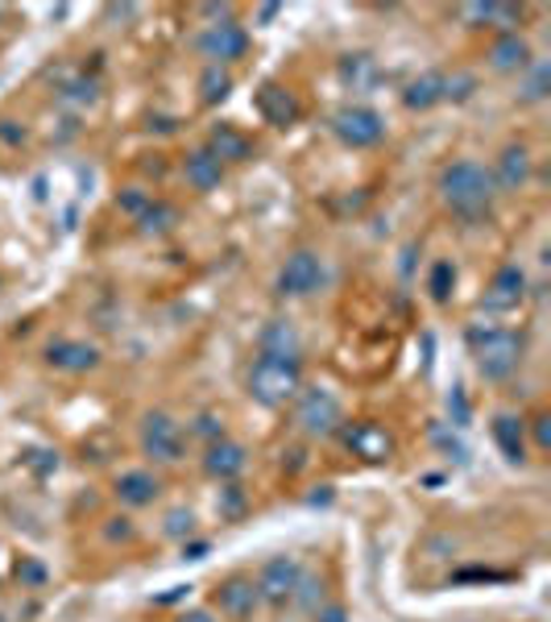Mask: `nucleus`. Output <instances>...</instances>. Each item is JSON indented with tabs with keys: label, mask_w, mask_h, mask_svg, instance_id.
Masks as SVG:
<instances>
[{
	"label": "nucleus",
	"mask_w": 551,
	"mask_h": 622,
	"mask_svg": "<svg viewBox=\"0 0 551 622\" xmlns=\"http://www.w3.org/2000/svg\"><path fill=\"white\" fill-rule=\"evenodd\" d=\"M440 199L452 216L461 220H485L494 212V199H498V187H494V175L473 159H456L444 166L440 175Z\"/></svg>",
	"instance_id": "f257e3e1"
},
{
	"label": "nucleus",
	"mask_w": 551,
	"mask_h": 622,
	"mask_svg": "<svg viewBox=\"0 0 551 622\" xmlns=\"http://www.w3.org/2000/svg\"><path fill=\"white\" fill-rule=\"evenodd\" d=\"M469 353H473V365L485 382H506L522 365L527 340H522V332L502 328V324H473L469 328Z\"/></svg>",
	"instance_id": "f03ea898"
},
{
	"label": "nucleus",
	"mask_w": 551,
	"mask_h": 622,
	"mask_svg": "<svg viewBox=\"0 0 551 622\" xmlns=\"http://www.w3.org/2000/svg\"><path fill=\"white\" fill-rule=\"evenodd\" d=\"M245 386L257 407L278 411L295 403L302 391V357H278V353H257L253 357Z\"/></svg>",
	"instance_id": "7ed1b4c3"
},
{
	"label": "nucleus",
	"mask_w": 551,
	"mask_h": 622,
	"mask_svg": "<svg viewBox=\"0 0 551 622\" xmlns=\"http://www.w3.org/2000/svg\"><path fill=\"white\" fill-rule=\"evenodd\" d=\"M340 424H344V407H340L337 391L328 386H302L299 399H295V427L311 440H328L337 436Z\"/></svg>",
	"instance_id": "20e7f679"
},
{
	"label": "nucleus",
	"mask_w": 551,
	"mask_h": 622,
	"mask_svg": "<svg viewBox=\"0 0 551 622\" xmlns=\"http://www.w3.org/2000/svg\"><path fill=\"white\" fill-rule=\"evenodd\" d=\"M328 279V266H323V258L316 249H295V253H286V262L278 266V279H274V291L283 295V299H307V295H316Z\"/></svg>",
	"instance_id": "39448f33"
},
{
	"label": "nucleus",
	"mask_w": 551,
	"mask_h": 622,
	"mask_svg": "<svg viewBox=\"0 0 551 622\" xmlns=\"http://www.w3.org/2000/svg\"><path fill=\"white\" fill-rule=\"evenodd\" d=\"M142 452L154 465H178L187 452V432L175 415L166 411H150L142 419Z\"/></svg>",
	"instance_id": "423d86ee"
},
{
	"label": "nucleus",
	"mask_w": 551,
	"mask_h": 622,
	"mask_svg": "<svg viewBox=\"0 0 551 622\" xmlns=\"http://www.w3.org/2000/svg\"><path fill=\"white\" fill-rule=\"evenodd\" d=\"M299 577H302V560L299 556H290V552H283V556H269L266 565H262V572H257V598H262V605H286L290 598H295V589H299Z\"/></svg>",
	"instance_id": "0eeeda50"
},
{
	"label": "nucleus",
	"mask_w": 551,
	"mask_h": 622,
	"mask_svg": "<svg viewBox=\"0 0 551 622\" xmlns=\"http://www.w3.org/2000/svg\"><path fill=\"white\" fill-rule=\"evenodd\" d=\"M340 445L349 448L353 457H361L365 465H386L394 457V436L377 419H353V424H340Z\"/></svg>",
	"instance_id": "6e6552de"
},
{
	"label": "nucleus",
	"mask_w": 551,
	"mask_h": 622,
	"mask_svg": "<svg viewBox=\"0 0 551 622\" xmlns=\"http://www.w3.org/2000/svg\"><path fill=\"white\" fill-rule=\"evenodd\" d=\"M196 51L203 58H212V67H224V63H236L250 54V30L236 25V21H220V25H203L196 37Z\"/></svg>",
	"instance_id": "1a4fd4ad"
},
{
	"label": "nucleus",
	"mask_w": 551,
	"mask_h": 622,
	"mask_svg": "<svg viewBox=\"0 0 551 622\" xmlns=\"http://www.w3.org/2000/svg\"><path fill=\"white\" fill-rule=\"evenodd\" d=\"M332 133H337L349 150H370V145H377L382 138H386V121L377 117L374 108L349 105L332 117Z\"/></svg>",
	"instance_id": "9d476101"
},
{
	"label": "nucleus",
	"mask_w": 551,
	"mask_h": 622,
	"mask_svg": "<svg viewBox=\"0 0 551 622\" xmlns=\"http://www.w3.org/2000/svg\"><path fill=\"white\" fill-rule=\"evenodd\" d=\"M42 361L58 373H91V370H100L104 353H100L96 345H88V340H79V337H58V340L46 345Z\"/></svg>",
	"instance_id": "9b49d317"
},
{
	"label": "nucleus",
	"mask_w": 551,
	"mask_h": 622,
	"mask_svg": "<svg viewBox=\"0 0 551 622\" xmlns=\"http://www.w3.org/2000/svg\"><path fill=\"white\" fill-rule=\"evenodd\" d=\"M527 299V270L515 266V262H506V266L489 279V286H485V299H481V307L485 312H515L518 303Z\"/></svg>",
	"instance_id": "f8f14e48"
},
{
	"label": "nucleus",
	"mask_w": 551,
	"mask_h": 622,
	"mask_svg": "<svg viewBox=\"0 0 551 622\" xmlns=\"http://www.w3.org/2000/svg\"><path fill=\"white\" fill-rule=\"evenodd\" d=\"M216 605H220V614L232 622H250L253 614H257V605H262V598H257V586H253V577H229V581H220L216 586Z\"/></svg>",
	"instance_id": "ddd939ff"
},
{
	"label": "nucleus",
	"mask_w": 551,
	"mask_h": 622,
	"mask_svg": "<svg viewBox=\"0 0 551 622\" xmlns=\"http://www.w3.org/2000/svg\"><path fill=\"white\" fill-rule=\"evenodd\" d=\"M250 469V448L245 445H236V440H216V445H208L203 448V473L208 478H216V481H236L241 473Z\"/></svg>",
	"instance_id": "4468645a"
},
{
	"label": "nucleus",
	"mask_w": 551,
	"mask_h": 622,
	"mask_svg": "<svg viewBox=\"0 0 551 622\" xmlns=\"http://www.w3.org/2000/svg\"><path fill=\"white\" fill-rule=\"evenodd\" d=\"M112 494H117V502L129 506V511H142V506H154L162 498V481L158 473H150V469H129V473L117 478Z\"/></svg>",
	"instance_id": "2eb2a0df"
},
{
	"label": "nucleus",
	"mask_w": 551,
	"mask_h": 622,
	"mask_svg": "<svg viewBox=\"0 0 551 622\" xmlns=\"http://www.w3.org/2000/svg\"><path fill=\"white\" fill-rule=\"evenodd\" d=\"M489 436H494V445L502 448V457L510 465L527 461V419H522V415L498 411V415L489 419Z\"/></svg>",
	"instance_id": "dca6fc26"
},
{
	"label": "nucleus",
	"mask_w": 551,
	"mask_h": 622,
	"mask_svg": "<svg viewBox=\"0 0 551 622\" xmlns=\"http://www.w3.org/2000/svg\"><path fill=\"white\" fill-rule=\"evenodd\" d=\"M489 175H494V187H498V192H522L527 178H531V150L522 142H510L498 154V166H494Z\"/></svg>",
	"instance_id": "f3484780"
},
{
	"label": "nucleus",
	"mask_w": 551,
	"mask_h": 622,
	"mask_svg": "<svg viewBox=\"0 0 551 622\" xmlns=\"http://www.w3.org/2000/svg\"><path fill=\"white\" fill-rule=\"evenodd\" d=\"M489 67L502 75L527 72V67H531V42L518 34V30L498 34L494 37V46H489Z\"/></svg>",
	"instance_id": "a211bd4d"
},
{
	"label": "nucleus",
	"mask_w": 551,
	"mask_h": 622,
	"mask_svg": "<svg viewBox=\"0 0 551 622\" xmlns=\"http://www.w3.org/2000/svg\"><path fill=\"white\" fill-rule=\"evenodd\" d=\"M257 112L266 117V124H278V129H286V124H295L302 117L295 91H286L283 84H262V91H257Z\"/></svg>",
	"instance_id": "6ab92c4d"
},
{
	"label": "nucleus",
	"mask_w": 551,
	"mask_h": 622,
	"mask_svg": "<svg viewBox=\"0 0 551 622\" xmlns=\"http://www.w3.org/2000/svg\"><path fill=\"white\" fill-rule=\"evenodd\" d=\"M212 159H220L224 166L229 162H250L253 159V142L236 129V124H212L208 133V145H203Z\"/></svg>",
	"instance_id": "aec40b11"
},
{
	"label": "nucleus",
	"mask_w": 551,
	"mask_h": 622,
	"mask_svg": "<svg viewBox=\"0 0 551 622\" xmlns=\"http://www.w3.org/2000/svg\"><path fill=\"white\" fill-rule=\"evenodd\" d=\"M183 178H187L191 192H216V187L224 183V162L212 159V154L199 145V150H191V154L183 159Z\"/></svg>",
	"instance_id": "412c9836"
},
{
	"label": "nucleus",
	"mask_w": 551,
	"mask_h": 622,
	"mask_svg": "<svg viewBox=\"0 0 551 622\" xmlns=\"http://www.w3.org/2000/svg\"><path fill=\"white\" fill-rule=\"evenodd\" d=\"M403 105H407L410 112H427V108L444 105V75L423 72L419 79H410L407 91H403Z\"/></svg>",
	"instance_id": "4be33fe9"
},
{
	"label": "nucleus",
	"mask_w": 551,
	"mask_h": 622,
	"mask_svg": "<svg viewBox=\"0 0 551 622\" xmlns=\"http://www.w3.org/2000/svg\"><path fill=\"white\" fill-rule=\"evenodd\" d=\"M461 13L473 21V25H494L502 34H510L518 21H522V9H518V4H464Z\"/></svg>",
	"instance_id": "5701e85b"
},
{
	"label": "nucleus",
	"mask_w": 551,
	"mask_h": 622,
	"mask_svg": "<svg viewBox=\"0 0 551 622\" xmlns=\"http://www.w3.org/2000/svg\"><path fill=\"white\" fill-rule=\"evenodd\" d=\"M257 353H278V357H299V332L290 320H269L262 328L257 340Z\"/></svg>",
	"instance_id": "b1692460"
},
{
	"label": "nucleus",
	"mask_w": 551,
	"mask_h": 622,
	"mask_svg": "<svg viewBox=\"0 0 551 622\" xmlns=\"http://www.w3.org/2000/svg\"><path fill=\"white\" fill-rule=\"evenodd\" d=\"M229 91H232L229 67H212V63H208L203 75H199V100H203V105H224Z\"/></svg>",
	"instance_id": "393cba45"
},
{
	"label": "nucleus",
	"mask_w": 551,
	"mask_h": 622,
	"mask_svg": "<svg viewBox=\"0 0 551 622\" xmlns=\"http://www.w3.org/2000/svg\"><path fill=\"white\" fill-rule=\"evenodd\" d=\"M137 225H142V232H150V237H162V232H170L178 225V208L166 204V199H154V204L137 216Z\"/></svg>",
	"instance_id": "a878e982"
},
{
	"label": "nucleus",
	"mask_w": 551,
	"mask_h": 622,
	"mask_svg": "<svg viewBox=\"0 0 551 622\" xmlns=\"http://www.w3.org/2000/svg\"><path fill=\"white\" fill-rule=\"evenodd\" d=\"M377 75V63L370 54H349L344 63H340V79H349L353 88H370Z\"/></svg>",
	"instance_id": "bb28decb"
},
{
	"label": "nucleus",
	"mask_w": 551,
	"mask_h": 622,
	"mask_svg": "<svg viewBox=\"0 0 551 622\" xmlns=\"http://www.w3.org/2000/svg\"><path fill=\"white\" fill-rule=\"evenodd\" d=\"M452 286H456V266H452V262H436L431 274H427V291H431V299L448 303L452 299Z\"/></svg>",
	"instance_id": "cd10ccee"
},
{
	"label": "nucleus",
	"mask_w": 551,
	"mask_h": 622,
	"mask_svg": "<svg viewBox=\"0 0 551 622\" xmlns=\"http://www.w3.org/2000/svg\"><path fill=\"white\" fill-rule=\"evenodd\" d=\"M290 602L299 605V610H307V614H316V610L328 602V593H323V581H320V577H307V572H302L299 589H295V598H290Z\"/></svg>",
	"instance_id": "c85d7f7f"
},
{
	"label": "nucleus",
	"mask_w": 551,
	"mask_h": 622,
	"mask_svg": "<svg viewBox=\"0 0 551 622\" xmlns=\"http://www.w3.org/2000/svg\"><path fill=\"white\" fill-rule=\"evenodd\" d=\"M162 535H166V539H183V544H187V539L196 535V515H191L187 506H175V511L166 515V523H162Z\"/></svg>",
	"instance_id": "c756f323"
},
{
	"label": "nucleus",
	"mask_w": 551,
	"mask_h": 622,
	"mask_svg": "<svg viewBox=\"0 0 551 622\" xmlns=\"http://www.w3.org/2000/svg\"><path fill=\"white\" fill-rule=\"evenodd\" d=\"M150 204H154V192H145V187H121V196H117V208L125 216H133V220H137Z\"/></svg>",
	"instance_id": "7c9ffc66"
},
{
	"label": "nucleus",
	"mask_w": 551,
	"mask_h": 622,
	"mask_svg": "<svg viewBox=\"0 0 551 622\" xmlns=\"http://www.w3.org/2000/svg\"><path fill=\"white\" fill-rule=\"evenodd\" d=\"M216 506H220V519H241V515H245V494H241V485H236V481H229V485L220 490V502H216Z\"/></svg>",
	"instance_id": "2f4dec72"
},
{
	"label": "nucleus",
	"mask_w": 551,
	"mask_h": 622,
	"mask_svg": "<svg viewBox=\"0 0 551 622\" xmlns=\"http://www.w3.org/2000/svg\"><path fill=\"white\" fill-rule=\"evenodd\" d=\"M477 88V79L469 72H456V75H444V100H469Z\"/></svg>",
	"instance_id": "473e14b6"
},
{
	"label": "nucleus",
	"mask_w": 551,
	"mask_h": 622,
	"mask_svg": "<svg viewBox=\"0 0 551 622\" xmlns=\"http://www.w3.org/2000/svg\"><path fill=\"white\" fill-rule=\"evenodd\" d=\"M543 96H548V63H539V67H535L518 100H522V105H535V100H543Z\"/></svg>",
	"instance_id": "72a5a7b5"
},
{
	"label": "nucleus",
	"mask_w": 551,
	"mask_h": 622,
	"mask_svg": "<svg viewBox=\"0 0 551 622\" xmlns=\"http://www.w3.org/2000/svg\"><path fill=\"white\" fill-rule=\"evenodd\" d=\"M191 432H196V436H203L208 445H216V440H224V436H229V432H224V419H220V415H212V411H203Z\"/></svg>",
	"instance_id": "f704fd0d"
},
{
	"label": "nucleus",
	"mask_w": 551,
	"mask_h": 622,
	"mask_svg": "<svg viewBox=\"0 0 551 622\" xmlns=\"http://www.w3.org/2000/svg\"><path fill=\"white\" fill-rule=\"evenodd\" d=\"M448 415H452L456 427H469V419H473V407H469V399H464L461 386H452V394H448Z\"/></svg>",
	"instance_id": "c9c22d12"
},
{
	"label": "nucleus",
	"mask_w": 551,
	"mask_h": 622,
	"mask_svg": "<svg viewBox=\"0 0 551 622\" xmlns=\"http://www.w3.org/2000/svg\"><path fill=\"white\" fill-rule=\"evenodd\" d=\"M431 440H436V445L444 448V452H452V461H464V457H469V452H464L461 440H456V436H448V432H444V427H440V424L431 427Z\"/></svg>",
	"instance_id": "e433bc0d"
},
{
	"label": "nucleus",
	"mask_w": 551,
	"mask_h": 622,
	"mask_svg": "<svg viewBox=\"0 0 551 622\" xmlns=\"http://www.w3.org/2000/svg\"><path fill=\"white\" fill-rule=\"evenodd\" d=\"M548 424H551L548 411H539L531 424H527V427H535V448H539V452H548V448H551V427Z\"/></svg>",
	"instance_id": "4c0bfd02"
},
{
	"label": "nucleus",
	"mask_w": 551,
	"mask_h": 622,
	"mask_svg": "<svg viewBox=\"0 0 551 622\" xmlns=\"http://www.w3.org/2000/svg\"><path fill=\"white\" fill-rule=\"evenodd\" d=\"M104 535L108 539H112V544H117V539H121V544H129V539H133V523H129V519H108V527H104Z\"/></svg>",
	"instance_id": "58836bf2"
},
{
	"label": "nucleus",
	"mask_w": 551,
	"mask_h": 622,
	"mask_svg": "<svg viewBox=\"0 0 551 622\" xmlns=\"http://www.w3.org/2000/svg\"><path fill=\"white\" fill-rule=\"evenodd\" d=\"M316 622H349V610L340 602H323L320 610H316Z\"/></svg>",
	"instance_id": "ea45409f"
},
{
	"label": "nucleus",
	"mask_w": 551,
	"mask_h": 622,
	"mask_svg": "<svg viewBox=\"0 0 551 622\" xmlns=\"http://www.w3.org/2000/svg\"><path fill=\"white\" fill-rule=\"evenodd\" d=\"M0 142H4V145H21V142H25V129H18L13 121H0Z\"/></svg>",
	"instance_id": "a19ab883"
},
{
	"label": "nucleus",
	"mask_w": 551,
	"mask_h": 622,
	"mask_svg": "<svg viewBox=\"0 0 551 622\" xmlns=\"http://www.w3.org/2000/svg\"><path fill=\"white\" fill-rule=\"evenodd\" d=\"M175 622H220V619H216L212 610H199V605H196V610H183V614H175Z\"/></svg>",
	"instance_id": "79ce46f5"
},
{
	"label": "nucleus",
	"mask_w": 551,
	"mask_h": 622,
	"mask_svg": "<svg viewBox=\"0 0 551 622\" xmlns=\"http://www.w3.org/2000/svg\"><path fill=\"white\" fill-rule=\"evenodd\" d=\"M208 556V544L196 539V544H183V560H203Z\"/></svg>",
	"instance_id": "37998d69"
},
{
	"label": "nucleus",
	"mask_w": 551,
	"mask_h": 622,
	"mask_svg": "<svg viewBox=\"0 0 551 622\" xmlns=\"http://www.w3.org/2000/svg\"><path fill=\"white\" fill-rule=\"evenodd\" d=\"M0 622H9V619H0Z\"/></svg>",
	"instance_id": "c03bdc74"
}]
</instances>
